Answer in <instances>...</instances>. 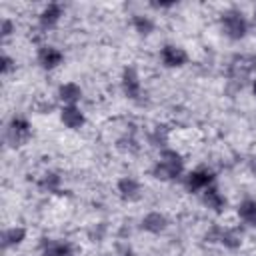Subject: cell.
I'll use <instances>...</instances> for the list:
<instances>
[{
	"label": "cell",
	"instance_id": "obj_1",
	"mask_svg": "<svg viewBox=\"0 0 256 256\" xmlns=\"http://www.w3.org/2000/svg\"><path fill=\"white\" fill-rule=\"evenodd\" d=\"M182 172V160L176 152H164L160 164H156L154 168V174L156 178H162V180H168V178H174Z\"/></svg>",
	"mask_w": 256,
	"mask_h": 256
},
{
	"label": "cell",
	"instance_id": "obj_2",
	"mask_svg": "<svg viewBox=\"0 0 256 256\" xmlns=\"http://www.w3.org/2000/svg\"><path fill=\"white\" fill-rule=\"evenodd\" d=\"M222 28L230 38H242L246 34V20L242 18L240 12H228L222 18Z\"/></svg>",
	"mask_w": 256,
	"mask_h": 256
},
{
	"label": "cell",
	"instance_id": "obj_3",
	"mask_svg": "<svg viewBox=\"0 0 256 256\" xmlns=\"http://www.w3.org/2000/svg\"><path fill=\"white\" fill-rule=\"evenodd\" d=\"M212 172H208V170H196V172H192V174H188V180H186V186L194 192V190H200V188H204V186H208L210 182H212Z\"/></svg>",
	"mask_w": 256,
	"mask_h": 256
},
{
	"label": "cell",
	"instance_id": "obj_4",
	"mask_svg": "<svg viewBox=\"0 0 256 256\" xmlns=\"http://www.w3.org/2000/svg\"><path fill=\"white\" fill-rule=\"evenodd\" d=\"M162 58L166 66H182L186 62V52L176 46H166L162 50Z\"/></svg>",
	"mask_w": 256,
	"mask_h": 256
},
{
	"label": "cell",
	"instance_id": "obj_5",
	"mask_svg": "<svg viewBox=\"0 0 256 256\" xmlns=\"http://www.w3.org/2000/svg\"><path fill=\"white\" fill-rule=\"evenodd\" d=\"M124 92L130 98H138V94H140V82H138V76H136L134 68L124 70Z\"/></svg>",
	"mask_w": 256,
	"mask_h": 256
},
{
	"label": "cell",
	"instance_id": "obj_6",
	"mask_svg": "<svg viewBox=\"0 0 256 256\" xmlns=\"http://www.w3.org/2000/svg\"><path fill=\"white\" fill-rule=\"evenodd\" d=\"M38 60H40V64H42L44 68H54V66H58V64L62 62V54H60L56 48L46 46V48L40 50Z\"/></svg>",
	"mask_w": 256,
	"mask_h": 256
},
{
	"label": "cell",
	"instance_id": "obj_7",
	"mask_svg": "<svg viewBox=\"0 0 256 256\" xmlns=\"http://www.w3.org/2000/svg\"><path fill=\"white\" fill-rule=\"evenodd\" d=\"M26 136H28V122H24L22 118H14L10 122V128H8V138L16 144Z\"/></svg>",
	"mask_w": 256,
	"mask_h": 256
},
{
	"label": "cell",
	"instance_id": "obj_8",
	"mask_svg": "<svg viewBox=\"0 0 256 256\" xmlns=\"http://www.w3.org/2000/svg\"><path fill=\"white\" fill-rule=\"evenodd\" d=\"M62 122H64L68 128H78V126H82L84 116L80 114L78 108H74V106H66V108L62 110Z\"/></svg>",
	"mask_w": 256,
	"mask_h": 256
},
{
	"label": "cell",
	"instance_id": "obj_9",
	"mask_svg": "<svg viewBox=\"0 0 256 256\" xmlns=\"http://www.w3.org/2000/svg\"><path fill=\"white\" fill-rule=\"evenodd\" d=\"M142 226L146 228V230H150V232H160V230H164V226H166V218L162 216V214H148L146 218H144V222H142Z\"/></svg>",
	"mask_w": 256,
	"mask_h": 256
},
{
	"label": "cell",
	"instance_id": "obj_10",
	"mask_svg": "<svg viewBox=\"0 0 256 256\" xmlns=\"http://www.w3.org/2000/svg\"><path fill=\"white\" fill-rule=\"evenodd\" d=\"M44 256H74L72 254V248L64 242H50L46 248H44Z\"/></svg>",
	"mask_w": 256,
	"mask_h": 256
},
{
	"label": "cell",
	"instance_id": "obj_11",
	"mask_svg": "<svg viewBox=\"0 0 256 256\" xmlns=\"http://www.w3.org/2000/svg\"><path fill=\"white\" fill-rule=\"evenodd\" d=\"M238 212H240L242 220H246L248 224H254L256 226V202H252V200L242 202L240 208H238Z\"/></svg>",
	"mask_w": 256,
	"mask_h": 256
},
{
	"label": "cell",
	"instance_id": "obj_12",
	"mask_svg": "<svg viewBox=\"0 0 256 256\" xmlns=\"http://www.w3.org/2000/svg\"><path fill=\"white\" fill-rule=\"evenodd\" d=\"M118 188H120V192H122V196H124V198H136V196H138V192H140L138 184H136L132 178H124V180H120Z\"/></svg>",
	"mask_w": 256,
	"mask_h": 256
},
{
	"label": "cell",
	"instance_id": "obj_13",
	"mask_svg": "<svg viewBox=\"0 0 256 256\" xmlns=\"http://www.w3.org/2000/svg\"><path fill=\"white\" fill-rule=\"evenodd\" d=\"M204 202H206L210 208H214V210H220V208L224 206V198L220 196V192H218L216 188H208V190L204 192Z\"/></svg>",
	"mask_w": 256,
	"mask_h": 256
},
{
	"label": "cell",
	"instance_id": "obj_14",
	"mask_svg": "<svg viewBox=\"0 0 256 256\" xmlns=\"http://www.w3.org/2000/svg\"><path fill=\"white\" fill-rule=\"evenodd\" d=\"M60 14H62V8H60L58 4H50V6L42 12V24H44V26H52V24L60 18Z\"/></svg>",
	"mask_w": 256,
	"mask_h": 256
},
{
	"label": "cell",
	"instance_id": "obj_15",
	"mask_svg": "<svg viewBox=\"0 0 256 256\" xmlns=\"http://www.w3.org/2000/svg\"><path fill=\"white\" fill-rule=\"evenodd\" d=\"M60 98L64 100V102H76L78 98H80V88L76 86V84H64L62 88H60Z\"/></svg>",
	"mask_w": 256,
	"mask_h": 256
},
{
	"label": "cell",
	"instance_id": "obj_16",
	"mask_svg": "<svg viewBox=\"0 0 256 256\" xmlns=\"http://www.w3.org/2000/svg\"><path fill=\"white\" fill-rule=\"evenodd\" d=\"M4 246H10V244H18L22 238H24V230L22 228H10L4 232Z\"/></svg>",
	"mask_w": 256,
	"mask_h": 256
},
{
	"label": "cell",
	"instance_id": "obj_17",
	"mask_svg": "<svg viewBox=\"0 0 256 256\" xmlns=\"http://www.w3.org/2000/svg\"><path fill=\"white\" fill-rule=\"evenodd\" d=\"M134 24H136V28H138V32H142V34H148V32L152 30V22H150L148 18H142V16H136V18H134Z\"/></svg>",
	"mask_w": 256,
	"mask_h": 256
},
{
	"label": "cell",
	"instance_id": "obj_18",
	"mask_svg": "<svg viewBox=\"0 0 256 256\" xmlns=\"http://www.w3.org/2000/svg\"><path fill=\"white\" fill-rule=\"evenodd\" d=\"M8 70H10V58L4 56V58H2V72H8Z\"/></svg>",
	"mask_w": 256,
	"mask_h": 256
},
{
	"label": "cell",
	"instance_id": "obj_19",
	"mask_svg": "<svg viewBox=\"0 0 256 256\" xmlns=\"http://www.w3.org/2000/svg\"><path fill=\"white\" fill-rule=\"evenodd\" d=\"M10 28H12V26H10V22H8V20H4V24H2V34H4V36H8V34H10Z\"/></svg>",
	"mask_w": 256,
	"mask_h": 256
},
{
	"label": "cell",
	"instance_id": "obj_20",
	"mask_svg": "<svg viewBox=\"0 0 256 256\" xmlns=\"http://www.w3.org/2000/svg\"><path fill=\"white\" fill-rule=\"evenodd\" d=\"M252 168H254V170H256V158H254V162H252Z\"/></svg>",
	"mask_w": 256,
	"mask_h": 256
},
{
	"label": "cell",
	"instance_id": "obj_21",
	"mask_svg": "<svg viewBox=\"0 0 256 256\" xmlns=\"http://www.w3.org/2000/svg\"><path fill=\"white\" fill-rule=\"evenodd\" d=\"M254 94H256V80H254Z\"/></svg>",
	"mask_w": 256,
	"mask_h": 256
}]
</instances>
